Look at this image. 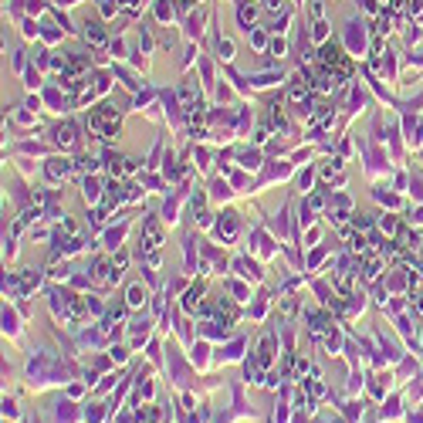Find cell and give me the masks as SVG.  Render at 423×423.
Masks as SVG:
<instances>
[{
  "instance_id": "cell-1",
  "label": "cell",
  "mask_w": 423,
  "mask_h": 423,
  "mask_svg": "<svg viewBox=\"0 0 423 423\" xmlns=\"http://www.w3.org/2000/svg\"><path fill=\"white\" fill-rule=\"evenodd\" d=\"M88 126H92L95 132H102V139H115V132H119V115H115L112 109H105V112H95V115L88 119Z\"/></svg>"
},
{
  "instance_id": "cell-2",
  "label": "cell",
  "mask_w": 423,
  "mask_h": 423,
  "mask_svg": "<svg viewBox=\"0 0 423 423\" xmlns=\"http://www.w3.org/2000/svg\"><path fill=\"white\" fill-rule=\"evenodd\" d=\"M322 65L332 71V68H339V74H349V65H346V58H342V48L339 44H325L322 48Z\"/></svg>"
},
{
  "instance_id": "cell-3",
  "label": "cell",
  "mask_w": 423,
  "mask_h": 423,
  "mask_svg": "<svg viewBox=\"0 0 423 423\" xmlns=\"http://www.w3.org/2000/svg\"><path fill=\"white\" fill-rule=\"evenodd\" d=\"M119 271H122V268H119L115 261H98V264H95V281L109 288V284L119 281Z\"/></svg>"
},
{
  "instance_id": "cell-4",
  "label": "cell",
  "mask_w": 423,
  "mask_h": 423,
  "mask_svg": "<svg viewBox=\"0 0 423 423\" xmlns=\"http://www.w3.org/2000/svg\"><path fill=\"white\" fill-rule=\"evenodd\" d=\"M271 359H275V339H264L257 349V359H254V369H268Z\"/></svg>"
},
{
  "instance_id": "cell-5",
  "label": "cell",
  "mask_w": 423,
  "mask_h": 423,
  "mask_svg": "<svg viewBox=\"0 0 423 423\" xmlns=\"http://www.w3.org/2000/svg\"><path fill=\"white\" fill-rule=\"evenodd\" d=\"M159 244H163V234H159V227L149 220V223H146V247L156 254V247H159Z\"/></svg>"
},
{
  "instance_id": "cell-6",
  "label": "cell",
  "mask_w": 423,
  "mask_h": 423,
  "mask_svg": "<svg viewBox=\"0 0 423 423\" xmlns=\"http://www.w3.org/2000/svg\"><path fill=\"white\" fill-rule=\"evenodd\" d=\"M217 318H220V325H230L237 318V308L230 301H217Z\"/></svg>"
},
{
  "instance_id": "cell-7",
  "label": "cell",
  "mask_w": 423,
  "mask_h": 423,
  "mask_svg": "<svg viewBox=\"0 0 423 423\" xmlns=\"http://www.w3.org/2000/svg\"><path fill=\"white\" fill-rule=\"evenodd\" d=\"M288 98H291L294 105H305V102H308V85H301V81H294V85L288 88Z\"/></svg>"
},
{
  "instance_id": "cell-8",
  "label": "cell",
  "mask_w": 423,
  "mask_h": 423,
  "mask_svg": "<svg viewBox=\"0 0 423 423\" xmlns=\"http://www.w3.org/2000/svg\"><path fill=\"white\" fill-rule=\"evenodd\" d=\"M325 325H329V315H322V312L308 315V332H312V335H322V332H325Z\"/></svg>"
},
{
  "instance_id": "cell-9",
  "label": "cell",
  "mask_w": 423,
  "mask_h": 423,
  "mask_svg": "<svg viewBox=\"0 0 423 423\" xmlns=\"http://www.w3.org/2000/svg\"><path fill=\"white\" fill-rule=\"evenodd\" d=\"M68 173H71V163H68V159H58V163H51V166H48V176H51V180H65Z\"/></svg>"
},
{
  "instance_id": "cell-10",
  "label": "cell",
  "mask_w": 423,
  "mask_h": 423,
  "mask_svg": "<svg viewBox=\"0 0 423 423\" xmlns=\"http://www.w3.org/2000/svg\"><path fill=\"white\" fill-rule=\"evenodd\" d=\"M379 271H383V261L372 257V254H366V261H362V275H366V278H376Z\"/></svg>"
},
{
  "instance_id": "cell-11",
  "label": "cell",
  "mask_w": 423,
  "mask_h": 423,
  "mask_svg": "<svg viewBox=\"0 0 423 423\" xmlns=\"http://www.w3.org/2000/svg\"><path fill=\"white\" fill-rule=\"evenodd\" d=\"M332 85H335V74H332V71H322V74L312 81V88H315V92H329Z\"/></svg>"
},
{
  "instance_id": "cell-12",
  "label": "cell",
  "mask_w": 423,
  "mask_h": 423,
  "mask_svg": "<svg viewBox=\"0 0 423 423\" xmlns=\"http://www.w3.org/2000/svg\"><path fill=\"white\" fill-rule=\"evenodd\" d=\"M271 126H275L278 132H288V122H284V115H281V109H278V105L271 109Z\"/></svg>"
},
{
  "instance_id": "cell-13",
  "label": "cell",
  "mask_w": 423,
  "mask_h": 423,
  "mask_svg": "<svg viewBox=\"0 0 423 423\" xmlns=\"http://www.w3.org/2000/svg\"><path fill=\"white\" fill-rule=\"evenodd\" d=\"M254 20H257V7L244 3V7H240V24H254Z\"/></svg>"
},
{
  "instance_id": "cell-14",
  "label": "cell",
  "mask_w": 423,
  "mask_h": 423,
  "mask_svg": "<svg viewBox=\"0 0 423 423\" xmlns=\"http://www.w3.org/2000/svg\"><path fill=\"white\" fill-rule=\"evenodd\" d=\"M68 312H71V315H74V318H81V315H85V301L71 294V298H68Z\"/></svg>"
},
{
  "instance_id": "cell-15",
  "label": "cell",
  "mask_w": 423,
  "mask_h": 423,
  "mask_svg": "<svg viewBox=\"0 0 423 423\" xmlns=\"http://www.w3.org/2000/svg\"><path fill=\"white\" fill-rule=\"evenodd\" d=\"M58 142H61V146H71V142H74V129H71V126H61V129H58Z\"/></svg>"
},
{
  "instance_id": "cell-16",
  "label": "cell",
  "mask_w": 423,
  "mask_h": 423,
  "mask_svg": "<svg viewBox=\"0 0 423 423\" xmlns=\"http://www.w3.org/2000/svg\"><path fill=\"white\" fill-rule=\"evenodd\" d=\"M142 298H146V294H142V288H139V284H132V288H129V305L136 308V305H142Z\"/></svg>"
},
{
  "instance_id": "cell-17",
  "label": "cell",
  "mask_w": 423,
  "mask_h": 423,
  "mask_svg": "<svg viewBox=\"0 0 423 423\" xmlns=\"http://www.w3.org/2000/svg\"><path fill=\"white\" fill-rule=\"evenodd\" d=\"M308 393H312L315 400H322V396H325V383H318V379H312V383H308Z\"/></svg>"
},
{
  "instance_id": "cell-18",
  "label": "cell",
  "mask_w": 423,
  "mask_h": 423,
  "mask_svg": "<svg viewBox=\"0 0 423 423\" xmlns=\"http://www.w3.org/2000/svg\"><path fill=\"white\" fill-rule=\"evenodd\" d=\"M88 37H92V44H105V34H102L95 24H88Z\"/></svg>"
},
{
  "instance_id": "cell-19",
  "label": "cell",
  "mask_w": 423,
  "mask_h": 423,
  "mask_svg": "<svg viewBox=\"0 0 423 423\" xmlns=\"http://www.w3.org/2000/svg\"><path fill=\"white\" fill-rule=\"evenodd\" d=\"M400 240H403V247H406V251H413V247L420 244V240H417V234H400Z\"/></svg>"
},
{
  "instance_id": "cell-20",
  "label": "cell",
  "mask_w": 423,
  "mask_h": 423,
  "mask_svg": "<svg viewBox=\"0 0 423 423\" xmlns=\"http://www.w3.org/2000/svg\"><path fill=\"white\" fill-rule=\"evenodd\" d=\"M234 230H237V223H234V220H220V234L234 237Z\"/></svg>"
},
{
  "instance_id": "cell-21",
  "label": "cell",
  "mask_w": 423,
  "mask_h": 423,
  "mask_svg": "<svg viewBox=\"0 0 423 423\" xmlns=\"http://www.w3.org/2000/svg\"><path fill=\"white\" fill-rule=\"evenodd\" d=\"M305 372H312V366H308L305 359H298V366H294V376H298V379H305Z\"/></svg>"
},
{
  "instance_id": "cell-22",
  "label": "cell",
  "mask_w": 423,
  "mask_h": 423,
  "mask_svg": "<svg viewBox=\"0 0 423 423\" xmlns=\"http://www.w3.org/2000/svg\"><path fill=\"white\" fill-rule=\"evenodd\" d=\"M383 230H386V234H396L400 227H396V220H393V217H386V220H383Z\"/></svg>"
}]
</instances>
